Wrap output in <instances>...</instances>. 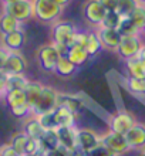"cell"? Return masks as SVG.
I'll list each match as a JSON object with an SVG mask.
<instances>
[{"label":"cell","mask_w":145,"mask_h":156,"mask_svg":"<svg viewBox=\"0 0 145 156\" xmlns=\"http://www.w3.org/2000/svg\"><path fill=\"white\" fill-rule=\"evenodd\" d=\"M98 2L103 4V7L107 12H115L118 9V2L120 0H98Z\"/></svg>","instance_id":"39"},{"label":"cell","mask_w":145,"mask_h":156,"mask_svg":"<svg viewBox=\"0 0 145 156\" xmlns=\"http://www.w3.org/2000/svg\"><path fill=\"white\" fill-rule=\"evenodd\" d=\"M44 156H70V152L66 148H63V146H57L56 149L47 152Z\"/></svg>","instance_id":"41"},{"label":"cell","mask_w":145,"mask_h":156,"mask_svg":"<svg viewBox=\"0 0 145 156\" xmlns=\"http://www.w3.org/2000/svg\"><path fill=\"white\" fill-rule=\"evenodd\" d=\"M101 144V135L90 128H78L77 129V146L85 155L90 153Z\"/></svg>","instance_id":"9"},{"label":"cell","mask_w":145,"mask_h":156,"mask_svg":"<svg viewBox=\"0 0 145 156\" xmlns=\"http://www.w3.org/2000/svg\"><path fill=\"white\" fill-rule=\"evenodd\" d=\"M26 34L21 29L0 36V45L7 51H20L24 45Z\"/></svg>","instance_id":"13"},{"label":"cell","mask_w":145,"mask_h":156,"mask_svg":"<svg viewBox=\"0 0 145 156\" xmlns=\"http://www.w3.org/2000/svg\"><path fill=\"white\" fill-rule=\"evenodd\" d=\"M144 33L145 34V21H144V26H142V29H141V34Z\"/></svg>","instance_id":"49"},{"label":"cell","mask_w":145,"mask_h":156,"mask_svg":"<svg viewBox=\"0 0 145 156\" xmlns=\"http://www.w3.org/2000/svg\"><path fill=\"white\" fill-rule=\"evenodd\" d=\"M100 36V40H101V44H103V48L111 50V51H117L118 45L121 43V34L118 33L117 29H107V27H100L97 29Z\"/></svg>","instance_id":"15"},{"label":"cell","mask_w":145,"mask_h":156,"mask_svg":"<svg viewBox=\"0 0 145 156\" xmlns=\"http://www.w3.org/2000/svg\"><path fill=\"white\" fill-rule=\"evenodd\" d=\"M0 156H21L12 148L10 144H6V145H2L0 146Z\"/></svg>","instance_id":"40"},{"label":"cell","mask_w":145,"mask_h":156,"mask_svg":"<svg viewBox=\"0 0 145 156\" xmlns=\"http://www.w3.org/2000/svg\"><path fill=\"white\" fill-rule=\"evenodd\" d=\"M2 2V4H10V3H14V2H17V0H0Z\"/></svg>","instance_id":"45"},{"label":"cell","mask_w":145,"mask_h":156,"mask_svg":"<svg viewBox=\"0 0 145 156\" xmlns=\"http://www.w3.org/2000/svg\"><path fill=\"white\" fill-rule=\"evenodd\" d=\"M43 88H44V85L38 81H29V84L26 85V88H24L26 102L30 105L31 111H33V108L36 107V104L38 102V99L42 97Z\"/></svg>","instance_id":"17"},{"label":"cell","mask_w":145,"mask_h":156,"mask_svg":"<svg viewBox=\"0 0 145 156\" xmlns=\"http://www.w3.org/2000/svg\"><path fill=\"white\" fill-rule=\"evenodd\" d=\"M140 155H141V156H145V148H144V149H141V151H140Z\"/></svg>","instance_id":"48"},{"label":"cell","mask_w":145,"mask_h":156,"mask_svg":"<svg viewBox=\"0 0 145 156\" xmlns=\"http://www.w3.org/2000/svg\"><path fill=\"white\" fill-rule=\"evenodd\" d=\"M24 156H44V155L40 153V152H37V153H31V155H24Z\"/></svg>","instance_id":"47"},{"label":"cell","mask_w":145,"mask_h":156,"mask_svg":"<svg viewBox=\"0 0 145 156\" xmlns=\"http://www.w3.org/2000/svg\"><path fill=\"white\" fill-rule=\"evenodd\" d=\"M75 31H77V29H75L74 23H71L68 20L56 21L53 24V30H51V43L68 47V41Z\"/></svg>","instance_id":"8"},{"label":"cell","mask_w":145,"mask_h":156,"mask_svg":"<svg viewBox=\"0 0 145 156\" xmlns=\"http://www.w3.org/2000/svg\"><path fill=\"white\" fill-rule=\"evenodd\" d=\"M19 29H21V21H19L7 13L2 12V14H0V36L16 31Z\"/></svg>","instance_id":"22"},{"label":"cell","mask_w":145,"mask_h":156,"mask_svg":"<svg viewBox=\"0 0 145 156\" xmlns=\"http://www.w3.org/2000/svg\"><path fill=\"white\" fill-rule=\"evenodd\" d=\"M135 123H137V121L134 119V116L129 112L120 111L110 116V119H108V129L112 132H117V133L125 135Z\"/></svg>","instance_id":"10"},{"label":"cell","mask_w":145,"mask_h":156,"mask_svg":"<svg viewBox=\"0 0 145 156\" xmlns=\"http://www.w3.org/2000/svg\"><path fill=\"white\" fill-rule=\"evenodd\" d=\"M128 17L131 19V21H132L134 24L137 26V29L141 31L142 26H144V21H145V6L138 4L137 7H135V10H134Z\"/></svg>","instance_id":"34"},{"label":"cell","mask_w":145,"mask_h":156,"mask_svg":"<svg viewBox=\"0 0 145 156\" xmlns=\"http://www.w3.org/2000/svg\"><path fill=\"white\" fill-rule=\"evenodd\" d=\"M53 2H54V3H57L58 6H61V7L64 9V7H67V6H68L73 0H53Z\"/></svg>","instance_id":"44"},{"label":"cell","mask_w":145,"mask_h":156,"mask_svg":"<svg viewBox=\"0 0 145 156\" xmlns=\"http://www.w3.org/2000/svg\"><path fill=\"white\" fill-rule=\"evenodd\" d=\"M138 4H140L138 0H120L117 12L120 13L122 17H128L135 10V7H137Z\"/></svg>","instance_id":"33"},{"label":"cell","mask_w":145,"mask_h":156,"mask_svg":"<svg viewBox=\"0 0 145 156\" xmlns=\"http://www.w3.org/2000/svg\"><path fill=\"white\" fill-rule=\"evenodd\" d=\"M3 95H4V94L2 92V91H0V99H2V97H3Z\"/></svg>","instance_id":"51"},{"label":"cell","mask_w":145,"mask_h":156,"mask_svg":"<svg viewBox=\"0 0 145 156\" xmlns=\"http://www.w3.org/2000/svg\"><path fill=\"white\" fill-rule=\"evenodd\" d=\"M36 58H37L40 68L44 73H54L60 54H58L56 45L53 43H49V44H43L38 47L37 53H36Z\"/></svg>","instance_id":"2"},{"label":"cell","mask_w":145,"mask_h":156,"mask_svg":"<svg viewBox=\"0 0 145 156\" xmlns=\"http://www.w3.org/2000/svg\"><path fill=\"white\" fill-rule=\"evenodd\" d=\"M58 107V92L54 90L53 87L44 85L42 92V97L38 99V102L36 104V107L33 108V115L38 116L47 112L54 111Z\"/></svg>","instance_id":"4"},{"label":"cell","mask_w":145,"mask_h":156,"mask_svg":"<svg viewBox=\"0 0 145 156\" xmlns=\"http://www.w3.org/2000/svg\"><path fill=\"white\" fill-rule=\"evenodd\" d=\"M125 68L128 73V77L138 78V80H145V60L138 54L134 57L124 60Z\"/></svg>","instance_id":"16"},{"label":"cell","mask_w":145,"mask_h":156,"mask_svg":"<svg viewBox=\"0 0 145 156\" xmlns=\"http://www.w3.org/2000/svg\"><path fill=\"white\" fill-rule=\"evenodd\" d=\"M10 112H12L13 116L16 118H29L30 115H33V111L30 108L29 104H21V105H16V107L10 108Z\"/></svg>","instance_id":"35"},{"label":"cell","mask_w":145,"mask_h":156,"mask_svg":"<svg viewBox=\"0 0 145 156\" xmlns=\"http://www.w3.org/2000/svg\"><path fill=\"white\" fill-rule=\"evenodd\" d=\"M6 82H7V74L3 73V71H0V91L2 92H6Z\"/></svg>","instance_id":"43"},{"label":"cell","mask_w":145,"mask_h":156,"mask_svg":"<svg viewBox=\"0 0 145 156\" xmlns=\"http://www.w3.org/2000/svg\"><path fill=\"white\" fill-rule=\"evenodd\" d=\"M54 115H56V121L58 123V128L60 126H75L77 115L73 111H70L67 107L58 105L54 109Z\"/></svg>","instance_id":"19"},{"label":"cell","mask_w":145,"mask_h":156,"mask_svg":"<svg viewBox=\"0 0 145 156\" xmlns=\"http://www.w3.org/2000/svg\"><path fill=\"white\" fill-rule=\"evenodd\" d=\"M87 156H117L114 152H111L107 146H104L103 144H100L96 149H92L90 153H87Z\"/></svg>","instance_id":"37"},{"label":"cell","mask_w":145,"mask_h":156,"mask_svg":"<svg viewBox=\"0 0 145 156\" xmlns=\"http://www.w3.org/2000/svg\"><path fill=\"white\" fill-rule=\"evenodd\" d=\"M7 57H9V51L0 45V71H3V67H4V64H6Z\"/></svg>","instance_id":"42"},{"label":"cell","mask_w":145,"mask_h":156,"mask_svg":"<svg viewBox=\"0 0 145 156\" xmlns=\"http://www.w3.org/2000/svg\"><path fill=\"white\" fill-rule=\"evenodd\" d=\"M23 132L29 138H33V139H37V140L42 139V136L46 133V131L43 129L42 123H40V121L37 119L36 115H30L29 118L26 119L24 126H23Z\"/></svg>","instance_id":"18"},{"label":"cell","mask_w":145,"mask_h":156,"mask_svg":"<svg viewBox=\"0 0 145 156\" xmlns=\"http://www.w3.org/2000/svg\"><path fill=\"white\" fill-rule=\"evenodd\" d=\"M37 119L40 121V123H42V126L44 131H56L58 128V123H57V121H56L54 111L43 114V115H38Z\"/></svg>","instance_id":"31"},{"label":"cell","mask_w":145,"mask_h":156,"mask_svg":"<svg viewBox=\"0 0 145 156\" xmlns=\"http://www.w3.org/2000/svg\"><path fill=\"white\" fill-rule=\"evenodd\" d=\"M127 87L128 91L134 97H141L145 95V80H138V78H127Z\"/></svg>","instance_id":"30"},{"label":"cell","mask_w":145,"mask_h":156,"mask_svg":"<svg viewBox=\"0 0 145 156\" xmlns=\"http://www.w3.org/2000/svg\"><path fill=\"white\" fill-rule=\"evenodd\" d=\"M138 3L142 4V6H145V0H138Z\"/></svg>","instance_id":"50"},{"label":"cell","mask_w":145,"mask_h":156,"mask_svg":"<svg viewBox=\"0 0 145 156\" xmlns=\"http://www.w3.org/2000/svg\"><path fill=\"white\" fill-rule=\"evenodd\" d=\"M118 33L121 34V37H128V36H135V34H141V31L137 29V26L134 24L129 17H122L121 23L118 26Z\"/></svg>","instance_id":"28"},{"label":"cell","mask_w":145,"mask_h":156,"mask_svg":"<svg viewBox=\"0 0 145 156\" xmlns=\"http://www.w3.org/2000/svg\"><path fill=\"white\" fill-rule=\"evenodd\" d=\"M101 144H103L104 146H107V148L110 149L111 152L115 153L117 156L124 155V153H127V152L131 151L128 142H127L125 135L112 132V131H110V129L101 135Z\"/></svg>","instance_id":"5"},{"label":"cell","mask_w":145,"mask_h":156,"mask_svg":"<svg viewBox=\"0 0 145 156\" xmlns=\"http://www.w3.org/2000/svg\"><path fill=\"white\" fill-rule=\"evenodd\" d=\"M144 40H142L141 34H135V36H128V37H122L121 43L118 45L115 53L120 55L122 60H128V58L138 55L141 53L142 47H144Z\"/></svg>","instance_id":"6"},{"label":"cell","mask_w":145,"mask_h":156,"mask_svg":"<svg viewBox=\"0 0 145 156\" xmlns=\"http://www.w3.org/2000/svg\"><path fill=\"white\" fill-rule=\"evenodd\" d=\"M33 2L34 19L44 24H54L60 20L64 9L54 3L53 0H31Z\"/></svg>","instance_id":"1"},{"label":"cell","mask_w":145,"mask_h":156,"mask_svg":"<svg viewBox=\"0 0 145 156\" xmlns=\"http://www.w3.org/2000/svg\"><path fill=\"white\" fill-rule=\"evenodd\" d=\"M37 152H40V144H38V140L33 139V138H29L27 144H26L24 155H31V153H37Z\"/></svg>","instance_id":"38"},{"label":"cell","mask_w":145,"mask_h":156,"mask_svg":"<svg viewBox=\"0 0 145 156\" xmlns=\"http://www.w3.org/2000/svg\"><path fill=\"white\" fill-rule=\"evenodd\" d=\"M127 142H128L131 151H141L145 148V125L144 123H135L127 133H125Z\"/></svg>","instance_id":"14"},{"label":"cell","mask_w":145,"mask_h":156,"mask_svg":"<svg viewBox=\"0 0 145 156\" xmlns=\"http://www.w3.org/2000/svg\"><path fill=\"white\" fill-rule=\"evenodd\" d=\"M38 144H40V153H43V155H46L47 152L60 146L56 131H46V133L42 136V139L38 140Z\"/></svg>","instance_id":"23"},{"label":"cell","mask_w":145,"mask_h":156,"mask_svg":"<svg viewBox=\"0 0 145 156\" xmlns=\"http://www.w3.org/2000/svg\"><path fill=\"white\" fill-rule=\"evenodd\" d=\"M85 50L90 57H94L103 50V44H101V40H100L98 31L94 30V31H88L87 33V40H85V44H84Z\"/></svg>","instance_id":"25"},{"label":"cell","mask_w":145,"mask_h":156,"mask_svg":"<svg viewBox=\"0 0 145 156\" xmlns=\"http://www.w3.org/2000/svg\"><path fill=\"white\" fill-rule=\"evenodd\" d=\"M88 53L85 47L83 45H74V47H68V51H67V58L70 60L74 66L80 67L83 66L84 62L88 60Z\"/></svg>","instance_id":"24"},{"label":"cell","mask_w":145,"mask_h":156,"mask_svg":"<svg viewBox=\"0 0 145 156\" xmlns=\"http://www.w3.org/2000/svg\"><path fill=\"white\" fill-rule=\"evenodd\" d=\"M77 126H60L56 129V133L58 136L60 146L66 148L68 152H74L77 146Z\"/></svg>","instance_id":"11"},{"label":"cell","mask_w":145,"mask_h":156,"mask_svg":"<svg viewBox=\"0 0 145 156\" xmlns=\"http://www.w3.org/2000/svg\"><path fill=\"white\" fill-rule=\"evenodd\" d=\"M3 12L13 16L19 21H27L34 17L33 2L31 0H17L14 3L3 4Z\"/></svg>","instance_id":"7"},{"label":"cell","mask_w":145,"mask_h":156,"mask_svg":"<svg viewBox=\"0 0 145 156\" xmlns=\"http://www.w3.org/2000/svg\"><path fill=\"white\" fill-rule=\"evenodd\" d=\"M58 105L67 107L70 111H73L75 115H78L80 111L84 108L81 99L77 95H70V94H58Z\"/></svg>","instance_id":"21"},{"label":"cell","mask_w":145,"mask_h":156,"mask_svg":"<svg viewBox=\"0 0 145 156\" xmlns=\"http://www.w3.org/2000/svg\"><path fill=\"white\" fill-rule=\"evenodd\" d=\"M29 78L24 74H10L7 75L6 82V91L9 90H24L26 85L29 84Z\"/></svg>","instance_id":"27"},{"label":"cell","mask_w":145,"mask_h":156,"mask_svg":"<svg viewBox=\"0 0 145 156\" xmlns=\"http://www.w3.org/2000/svg\"><path fill=\"white\" fill-rule=\"evenodd\" d=\"M121 19H122V16H121L117 10L115 12H107L101 27H107V29H118V26H120V23H121Z\"/></svg>","instance_id":"32"},{"label":"cell","mask_w":145,"mask_h":156,"mask_svg":"<svg viewBox=\"0 0 145 156\" xmlns=\"http://www.w3.org/2000/svg\"><path fill=\"white\" fill-rule=\"evenodd\" d=\"M27 70V61L20 51H9V57L3 67V73L10 74H24Z\"/></svg>","instance_id":"12"},{"label":"cell","mask_w":145,"mask_h":156,"mask_svg":"<svg viewBox=\"0 0 145 156\" xmlns=\"http://www.w3.org/2000/svg\"><path fill=\"white\" fill-rule=\"evenodd\" d=\"M140 55H141V57L145 60V44H144V47H142V50H141V53H140Z\"/></svg>","instance_id":"46"},{"label":"cell","mask_w":145,"mask_h":156,"mask_svg":"<svg viewBox=\"0 0 145 156\" xmlns=\"http://www.w3.org/2000/svg\"><path fill=\"white\" fill-rule=\"evenodd\" d=\"M75 71H77V66H74V64L67 58V55H60L54 73H56L58 77L68 78V77H71V75H74Z\"/></svg>","instance_id":"20"},{"label":"cell","mask_w":145,"mask_h":156,"mask_svg":"<svg viewBox=\"0 0 145 156\" xmlns=\"http://www.w3.org/2000/svg\"><path fill=\"white\" fill-rule=\"evenodd\" d=\"M83 17L88 24H91L92 27L100 29L104 21V17L107 14V10L103 7V4L98 0H87L83 4Z\"/></svg>","instance_id":"3"},{"label":"cell","mask_w":145,"mask_h":156,"mask_svg":"<svg viewBox=\"0 0 145 156\" xmlns=\"http://www.w3.org/2000/svg\"><path fill=\"white\" fill-rule=\"evenodd\" d=\"M84 156H87V155H84Z\"/></svg>","instance_id":"52"},{"label":"cell","mask_w":145,"mask_h":156,"mask_svg":"<svg viewBox=\"0 0 145 156\" xmlns=\"http://www.w3.org/2000/svg\"><path fill=\"white\" fill-rule=\"evenodd\" d=\"M3 98L6 101V104L9 105V108L16 107V105H21V104H27L26 102L24 90H9L4 92Z\"/></svg>","instance_id":"26"},{"label":"cell","mask_w":145,"mask_h":156,"mask_svg":"<svg viewBox=\"0 0 145 156\" xmlns=\"http://www.w3.org/2000/svg\"><path fill=\"white\" fill-rule=\"evenodd\" d=\"M85 40H87V33L85 31H75L71 36L70 41H68V47H74V45H83L84 47Z\"/></svg>","instance_id":"36"},{"label":"cell","mask_w":145,"mask_h":156,"mask_svg":"<svg viewBox=\"0 0 145 156\" xmlns=\"http://www.w3.org/2000/svg\"><path fill=\"white\" fill-rule=\"evenodd\" d=\"M27 139H29V136L26 135L24 132H17V133H14V135L12 136V139H10V145H12V148L14 149L19 155L24 156Z\"/></svg>","instance_id":"29"}]
</instances>
